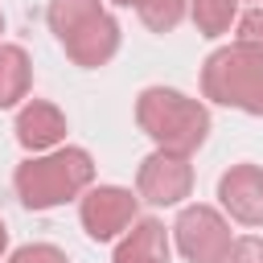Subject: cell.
I'll use <instances>...</instances> for the list:
<instances>
[{"label":"cell","mask_w":263,"mask_h":263,"mask_svg":"<svg viewBox=\"0 0 263 263\" xmlns=\"http://www.w3.org/2000/svg\"><path fill=\"white\" fill-rule=\"evenodd\" d=\"M136 127H140L156 148L193 156V152L210 140V111H205V103L189 99L185 90L144 86L140 99H136Z\"/></svg>","instance_id":"2"},{"label":"cell","mask_w":263,"mask_h":263,"mask_svg":"<svg viewBox=\"0 0 263 263\" xmlns=\"http://www.w3.org/2000/svg\"><path fill=\"white\" fill-rule=\"evenodd\" d=\"M4 251H8V226H4V218H0V259H4Z\"/></svg>","instance_id":"17"},{"label":"cell","mask_w":263,"mask_h":263,"mask_svg":"<svg viewBox=\"0 0 263 263\" xmlns=\"http://www.w3.org/2000/svg\"><path fill=\"white\" fill-rule=\"evenodd\" d=\"M140 197L123 185H90L78 197V222L86 230V238L95 242H115L127 234V226L136 222Z\"/></svg>","instance_id":"6"},{"label":"cell","mask_w":263,"mask_h":263,"mask_svg":"<svg viewBox=\"0 0 263 263\" xmlns=\"http://www.w3.org/2000/svg\"><path fill=\"white\" fill-rule=\"evenodd\" d=\"M189 16L201 37H226L230 25L238 21V0H189Z\"/></svg>","instance_id":"12"},{"label":"cell","mask_w":263,"mask_h":263,"mask_svg":"<svg viewBox=\"0 0 263 263\" xmlns=\"http://www.w3.org/2000/svg\"><path fill=\"white\" fill-rule=\"evenodd\" d=\"M4 263H70V259H66V251L53 247V242H25V247H16Z\"/></svg>","instance_id":"14"},{"label":"cell","mask_w":263,"mask_h":263,"mask_svg":"<svg viewBox=\"0 0 263 263\" xmlns=\"http://www.w3.org/2000/svg\"><path fill=\"white\" fill-rule=\"evenodd\" d=\"M0 33H4V12H0Z\"/></svg>","instance_id":"19"},{"label":"cell","mask_w":263,"mask_h":263,"mask_svg":"<svg viewBox=\"0 0 263 263\" xmlns=\"http://www.w3.org/2000/svg\"><path fill=\"white\" fill-rule=\"evenodd\" d=\"M95 185V156L74 144H58L49 152H33L29 160L16 164L12 189L25 210H53L74 197H82Z\"/></svg>","instance_id":"1"},{"label":"cell","mask_w":263,"mask_h":263,"mask_svg":"<svg viewBox=\"0 0 263 263\" xmlns=\"http://www.w3.org/2000/svg\"><path fill=\"white\" fill-rule=\"evenodd\" d=\"M222 210L242 226H263V168L259 164H230L218 177Z\"/></svg>","instance_id":"8"},{"label":"cell","mask_w":263,"mask_h":263,"mask_svg":"<svg viewBox=\"0 0 263 263\" xmlns=\"http://www.w3.org/2000/svg\"><path fill=\"white\" fill-rule=\"evenodd\" d=\"M111 263H168V230L160 218H136L119 238Z\"/></svg>","instance_id":"10"},{"label":"cell","mask_w":263,"mask_h":263,"mask_svg":"<svg viewBox=\"0 0 263 263\" xmlns=\"http://www.w3.org/2000/svg\"><path fill=\"white\" fill-rule=\"evenodd\" d=\"M173 242L181 251V259L189 263H222V255L230 251V222L222 210L205 205V201H193L177 214L173 222Z\"/></svg>","instance_id":"5"},{"label":"cell","mask_w":263,"mask_h":263,"mask_svg":"<svg viewBox=\"0 0 263 263\" xmlns=\"http://www.w3.org/2000/svg\"><path fill=\"white\" fill-rule=\"evenodd\" d=\"M29 86H33V62H29L25 45L0 41V111L29 99Z\"/></svg>","instance_id":"11"},{"label":"cell","mask_w":263,"mask_h":263,"mask_svg":"<svg viewBox=\"0 0 263 263\" xmlns=\"http://www.w3.org/2000/svg\"><path fill=\"white\" fill-rule=\"evenodd\" d=\"M234 41H242V45H255V49H263V4H255V8H247L238 21H234Z\"/></svg>","instance_id":"15"},{"label":"cell","mask_w":263,"mask_h":263,"mask_svg":"<svg viewBox=\"0 0 263 263\" xmlns=\"http://www.w3.org/2000/svg\"><path fill=\"white\" fill-rule=\"evenodd\" d=\"M255 4H263V0H255Z\"/></svg>","instance_id":"20"},{"label":"cell","mask_w":263,"mask_h":263,"mask_svg":"<svg viewBox=\"0 0 263 263\" xmlns=\"http://www.w3.org/2000/svg\"><path fill=\"white\" fill-rule=\"evenodd\" d=\"M136 12H140V21H144L152 33H173V29L185 21L189 0H140Z\"/></svg>","instance_id":"13"},{"label":"cell","mask_w":263,"mask_h":263,"mask_svg":"<svg viewBox=\"0 0 263 263\" xmlns=\"http://www.w3.org/2000/svg\"><path fill=\"white\" fill-rule=\"evenodd\" d=\"M111 4H119V8H136L140 0H111Z\"/></svg>","instance_id":"18"},{"label":"cell","mask_w":263,"mask_h":263,"mask_svg":"<svg viewBox=\"0 0 263 263\" xmlns=\"http://www.w3.org/2000/svg\"><path fill=\"white\" fill-rule=\"evenodd\" d=\"M45 21L66 49V58L82 70H99L119 53V21L103 8V0H49Z\"/></svg>","instance_id":"3"},{"label":"cell","mask_w":263,"mask_h":263,"mask_svg":"<svg viewBox=\"0 0 263 263\" xmlns=\"http://www.w3.org/2000/svg\"><path fill=\"white\" fill-rule=\"evenodd\" d=\"M193 193V164L185 152L152 148L136 168V197L148 205H181Z\"/></svg>","instance_id":"7"},{"label":"cell","mask_w":263,"mask_h":263,"mask_svg":"<svg viewBox=\"0 0 263 263\" xmlns=\"http://www.w3.org/2000/svg\"><path fill=\"white\" fill-rule=\"evenodd\" d=\"M201 99L247 115H263V49L242 41L214 49L201 66Z\"/></svg>","instance_id":"4"},{"label":"cell","mask_w":263,"mask_h":263,"mask_svg":"<svg viewBox=\"0 0 263 263\" xmlns=\"http://www.w3.org/2000/svg\"><path fill=\"white\" fill-rule=\"evenodd\" d=\"M222 263H263V238H255V234L234 238L230 251L222 255Z\"/></svg>","instance_id":"16"},{"label":"cell","mask_w":263,"mask_h":263,"mask_svg":"<svg viewBox=\"0 0 263 263\" xmlns=\"http://www.w3.org/2000/svg\"><path fill=\"white\" fill-rule=\"evenodd\" d=\"M12 132H16V144L25 152H49L66 140V115L49 99H29V103H21Z\"/></svg>","instance_id":"9"}]
</instances>
